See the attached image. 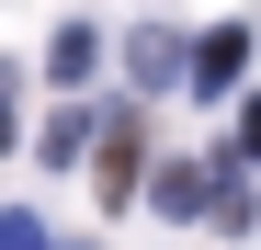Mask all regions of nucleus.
<instances>
[{
	"label": "nucleus",
	"instance_id": "4",
	"mask_svg": "<svg viewBox=\"0 0 261 250\" xmlns=\"http://www.w3.org/2000/svg\"><path fill=\"white\" fill-rule=\"evenodd\" d=\"M91 57H102V34H91V23H68L57 46H46V80H57V91H80V80H91Z\"/></svg>",
	"mask_w": 261,
	"mask_h": 250
},
{
	"label": "nucleus",
	"instance_id": "7",
	"mask_svg": "<svg viewBox=\"0 0 261 250\" xmlns=\"http://www.w3.org/2000/svg\"><path fill=\"white\" fill-rule=\"evenodd\" d=\"M239 159H261V103H239Z\"/></svg>",
	"mask_w": 261,
	"mask_h": 250
},
{
	"label": "nucleus",
	"instance_id": "3",
	"mask_svg": "<svg viewBox=\"0 0 261 250\" xmlns=\"http://www.w3.org/2000/svg\"><path fill=\"white\" fill-rule=\"evenodd\" d=\"M239 68H250V23H216V34H193V91H227Z\"/></svg>",
	"mask_w": 261,
	"mask_h": 250
},
{
	"label": "nucleus",
	"instance_id": "2",
	"mask_svg": "<svg viewBox=\"0 0 261 250\" xmlns=\"http://www.w3.org/2000/svg\"><path fill=\"white\" fill-rule=\"evenodd\" d=\"M125 68H137V91H170V80H193V57H182V34H125Z\"/></svg>",
	"mask_w": 261,
	"mask_h": 250
},
{
	"label": "nucleus",
	"instance_id": "6",
	"mask_svg": "<svg viewBox=\"0 0 261 250\" xmlns=\"http://www.w3.org/2000/svg\"><path fill=\"white\" fill-rule=\"evenodd\" d=\"M34 148H46V159H80V148H102V125H91V114H80V103H68V114L46 125V137H34Z\"/></svg>",
	"mask_w": 261,
	"mask_h": 250
},
{
	"label": "nucleus",
	"instance_id": "1",
	"mask_svg": "<svg viewBox=\"0 0 261 250\" xmlns=\"http://www.w3.org/2000/svg\"><path fill=\"white\" fill-rule=\"evenodd\" d=\"M91 182H102V205H125L137 182H159V171H148V125H137V114H102V148H91Z\"/></svg>",
	"mask_w": 261,
	"mask_h": 250
},
{
	"label": "nucleus",
	"instance_id": "5",
	"mask_svg": "<svg viewBox=\"0 0 261 250\" xmlns=\"http://www.w3.org/2000/svg\"><path fill=\"white\" fill-rule=\"evenodd\" d=\"M148 193H159V216H193V205H216V182L193 171V159H170V171H159Z\"/></svg>",
	"mask_w": 261,
	"mask_h": 250
}]
</instances>
